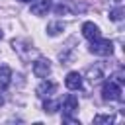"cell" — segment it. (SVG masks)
Wrapping results in <instances>:
<instances>
[{
    "mask_svg": "<svg viewBox=\"0 0 125 125\" xmlns=\"http://www.w3.org/2000/svg\"><path fill=\"white\" fill-rule=\"evenodd\" d=\"M90 53H92V55H98V57H109V55L113 53V43H111L109 39L98 37V39H94V41L90 43Z\"/></svg>",
    "mask_w": 125,
    "mask_h": 125,
    "instance_id": "cell-1",
    "label": "cell"
},
{
    "mask_svg": "<svg viewBox=\"0 0 125 125\" xmlns=\"http://www.w3.org/2000/svg\"><path fill=\"white\" fill-rule=\"evenodd\" d=\"M121 84L115 82V80H105L104 82V88H102V98L104 100H109V102H115V100H121Z\"/></svg>",
    "mask_w": 125,
    "mask_h": 125,
    "instance_id": "cell-2",
    "label": "cell"
},
{
    "mask_svg": "<svg viewBox=\"0 0 125 125\" xmlns=\"http://www.w3.org/2000/svg\"><path fill=\"white\" fill-rule=\"evenodd\" d=\"M31 70H33V74H35L37 78H47L49 72H51V61L45 59V57H37V59L33 61Z\"/></svg>",
    "mask_w": 125,
    "mask_h": 125,
    "instance_id": "cell-3",
    "label": "cell"
},
{
    "mask_svg": "<svg viewBox=\"0 0 125 125\" xmlns=\"http://www.w3.org/2000/svg\"><path fill=\"white\" fill-rule=\"evenodd\" d=\"M78 109V98L74 94H66L62 100V115H72Z\"/></svg>",
    "mask_w": 125,
    "mask_h": 125,
    "instance_id": "cell-4",
    "label": "cell"
},
{
    "mask_svg": "<svg viewBox=\"0 0 125 125\" xmlns=\"http://www.w3.org/2000/svg\"><path fill=\"white\" fill-rule=\"evenodd\" d=\"M57 90V84L55 82H51V80H43L37 88H35V94L41 98V100H45V98H51V94Z\"/></svg>",
    "mask_w": 125,
    "mask_h": 125,
    "instance_id": "cell-5",
    "label": "cell"
},
{
    "mask_svg": "<svg viewBox=\"0 0 125 125\" xmlns=\"http://www.w3.org/2000/svg\"><path fill=\"white\" fill-rule=\"evenodd\" d=\"M82 35H84L86 39H90V41H94V39L102 37L100 27H98L94 21H84V23H82Z\"/></svg>",
    "mask_w": 125,
    "mask_h": 125,
    "instance_id": "cell-6",
    "label": "cell"
},
{
    "mask_svg": "<svg viewBox=\"0 0 125 125\" xmlns=\"http://www.w3.org/2000/svg\"><path fill=\"white\" fill-rule=\"evenodd\" d=\"M51 10V0H31V14L33 16H45Z\"/></svg>",
    "mask_w": 125,
    "mask_h": 125,
    "instance_id": "cell-7",
    "label": "cell"
},
{
    "mask_svg": "<svg viewBox=\"0 0 125 125\" xmlns=\"http://www.w3.org/2000/svg\"><path fill=\"white\" fill-rule=\"evenodd\" d=\"M64 86L68 88V90H80L82 88V76L78 74V72H68L66 74V78H64Z\"/></svg>",
    "mask_w": 125,
    "mask_h": 125,
    "instance_id": "cell-8",
    "label": "cell"
},
{
    "mask_svg": "<svg viewBox=\"0 0 125 125\" xmlns=\"http://www.w3.org/2000/svg\"><path fill=\"white\" fill-rule=\"evenodd\" d=\"M12 82V68L8 64H2L0 66V90H6Z\"/></svg>",
    "mask_w": 125,
    "mask_h": 125,
    "instance_id": "cell-9",
    "label": "cell"
},
{
    "mask_svg": "<svg viewBox=\"0 0 125 125\" xmlns=\"http://www.w3.org/2000/svg\"><path fill=\"white\" fill-rule=\"evenodd\" d=\"M64 27H66V25H64V21H61V20L49 21V23H47V33H49L51 37H55V35H59V33H61Z\"/></svg>",
    "mask_w": 125,
    "mask_h": 125,
    "instance_id": "cell-10",
    "label": "cell"
},
{
    "mask_svg": "<svg viewBox=\"0 0 125 125\" xmlns=\"http://www.w3.org/2000/svg\"><path fill=\"white\" fill-rule=\"evenodd\" d=\"M86 76H88V80H90L92 84H98V82L104 78V74H102V68H100V66H92V68H88Z\"/></svg>",
    "mask_w": 125,
    "mask_h": 125,
    "instance_id": "cell-11",
    "label": "cell"
},
{
    "mask_svg": "<svg viewBox=\"0 0 125 125\" xmlns=\"http://www.w3.org/2000/svg\"><path fill=\"white\" fill-rule=\"evenodd\" d=\"M113 121H115V115H111V113H100V115L94 117L96 125H111Z\"/></svg>",
    "mask_w": 125,
    "mask_h": 125,
    "instance_id": "cell-12",
    "label": "cell"
},
{
    "mask_svg": "<svg viewBox=\"0 0 125 125\" xmlns=\"http://www.w3.org/2000/svg\"><path fill=\"white\" fill-rule=\"evenodd\" d=\"M123 16H125V10H123V6H121V4L109 10V20H111V21H121V20H123Z\"/></svg>",
    "mask_w": 125,
    "mask_h": 125,
    "instance_id": "cell-13",
    "label": "cell"
},
{
    "mask_svg": "<svg viewBox=\"0 0 125 125\" xmlns=\"http://www.w3.org/2000/svg\"><path fill=\"white\" fill-rule=\"evenodd\" d=\"M43 109H45L47 113H55V111L59 109V102H53V100H49V98H45V104H43Z\"/></svg>",
    "mask_w": 125,
    "mask_h": 125,
    "instance_id": "cell-14",
    "label": "cell"
},
{
    "mask_svg": "<svg viewBox=\"0 0 125 125\" xmlns=\"http://www.w3.org/2000/svg\"><path fill=\"white\" fill-rule=\"evenodd\" d=\"M66 12H68V8H66V6H62V4L55 6V14H66Z\"/></svg>",
    "mask_w": 125,
    "mask_h": 125,
    "instance_id": "cell-15",
    "label": "cell"
},
{
    "mask_svg": "<svg viewBox=\"0 0 125 125\" xmlns=\"http://www.w3.org/2000/svg\"><path fill=\"white\" fill-rule=\"evenodd\" d=\"M107 2H111V4H113V6H119V4H121V2H123V0H107Z\"/></svg>",
    "mask_w": 125,
    "mask_h": 125,
    "instance_id": "cell-16",
    "label": "cell"
},
{
    "mask_svg": "<svg viewBox=\"0 0 125 125\" xmlns=\"http://www.w3.org/2000/svg\"><path fill=\"white\" fill-rule=\"evenodd\" d=\"M0 105H4V96L0 94Z\"/></svg>",
    "mask_w": 125,
    "mask_h": 125,
    "instance_id": "cell-17",
    "label": "cell"
},
{
    "mask_svg": "<svg viewBox=\"0 0 125 125\" xmlns=\"http://www.w3.org/2000/svg\"><path fill=\"white\" fill-rule=\"evenodd\" d=\"M18 2H31V0H18Z\"/></svg>",
    "mask_w": 125,
    "mask_h": 125,
    "instance_id": "cell-18",
    "label": "cell"
},
{
    "mask_svg": "<svg viewBox=\"0 0 125 125\" xmlns=\"http://www.w3.org/2000/svg\"><path fill=\"white\" fill-rule=\"evenodd\" d=\"M2 35H4V33H2V29H0V39H2Z\"/></svg>",
    "mask_w": 125,
    "mask_h": 125,
    "instance_id": "cell-19",
    "label": "cell"
}]
</instances>
